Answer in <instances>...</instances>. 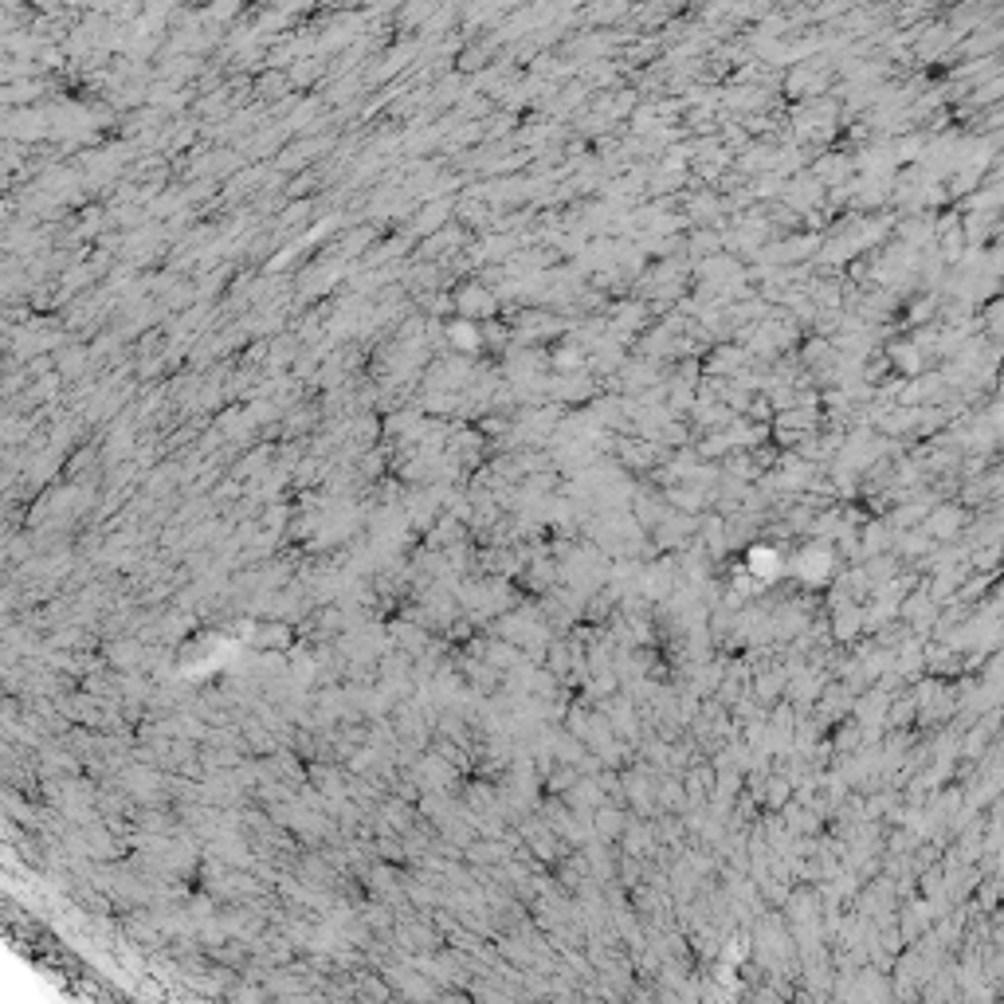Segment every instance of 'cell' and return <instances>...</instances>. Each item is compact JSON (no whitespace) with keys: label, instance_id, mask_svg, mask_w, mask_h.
Wrapping results in <instances>:
<instances>
[{"label":"cell","instance_id":"obj_1","mask_svg":"<svg viewBox=\"0 0 1004 1004\" xmlns=\"http://www.w3.org/2000/svg\"><path fill=\"white\" fill-rule=\"evenodd\" d=\"M455 314L471 318V322H495L499 318V295L483 283H459L452 291Z\"/></svg>","mask_w":1004,"mask_h":1004},{"label":"cell","instance_id":"obj_2","mask_svg":"<svg viewBox=\"0 0 1004 1004\" xmlns=\"http://www.w3.org/2000/svg\"><path fill=\"white\" fill-rule=\"evenodd\" d=\"M448 342H452L459 353H479L487 346V338H483V326L479 322H471V318H459L452 322V330H448Z\"/></svg>","mask_w":1004,"mask_h":1004}]
</instances>
